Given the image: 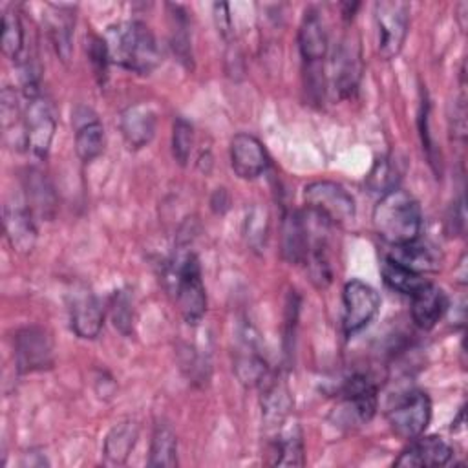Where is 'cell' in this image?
Segmentation results:
<instances>
[{
  "label": "cell",
  "mask_w": 468,
  "mask_h": 468,
  "mask_svg": "<svg viewBox=\"0 0 468 468\" xmlns=\"http://www.w3.org/2000/svg\"><path fill=\"white\" fill-rule=\"evenodd\" d=\"M375 20L378 27V53L382 58H393L404 46L410 27V5L400 0H380L375 4Z\"/></svg>",
  "instance_id": "cell-8"
},
{
  "label": "cell",
  "mask_w": 468,
  "mask_h": 468,
  "mask_svg": "<svg viewBox=\"0 0 468 468\" xmlns=\"http://www.w3.org/2000/svg\"><path fill=\"white\" fill-rule=\"evenodd\" d=\"M192 144H194L192 124L186 119L177 117L174 121V128H172V154H174V159L181 166H185L188 163V157L192 154Z\"/></svg>",
  "instance_id": "cell-32"
},
{
  "label": "cell",
  "mask_w": 468,
  "mask_h": 468,
  "mask_svg": "<svg viewBox=\"0 0 468 468\" xmlns=\"http://www.w3.org/2000/svg\"><path fill=\"white\" fill-rule=\"evenodd\" d=\"M448 311L446 292L431 282H426L411 296V318L420 329H431Z\"/></svg>",
  "instance_id": "cell-21"
},
{
  "label": "cell",
  "mask_w": 468,
  "mask_h": 468,
  "mask_svg": "<svg viewBox=\"0 0 468 468\" xmlns=\"http://www.w3.org/2000/svg\"><path fill=\"white\" fill-rule=\"evenodd\" d=\"M26 33L20 20V15L15 7L4 9L2 15V51L11 60H20L24 53Z\"/></svg>",
  "instance_id": "cell-30"
},
{
  "label": "cell",
  "mask_w": 468,
  "mask_h": 468,
  "mask_svg": "<svg viewBox=\"0 0 468 468\" xmlns=\"http://www.w3.org/2000/svg\"><path fill=\"white\" fill-rule=\"evenodd\" d=\"M298 48L303 66L324 64V58L329 49V38L324 20L320 18L316 9H307L302 18L298 29Z\"/></svg>",
  "instance_id": "cell-19"
},
{
  "label": "cell",
  "mask_w": 468,
  "mask_h": 468,
  "mask_svg": "<svg viewBox=\"0 0 468 468\" xmlns=\"http://www.w3.org/2000/svg\"><path fill=\"white\" fill-rule=\"evenodd\" d=\"M371 221L377 234L393 247L419 239L422 229V214L417 199L399 186L380 196Z\"/></svg>",
  "instance_id": "cell-2"
},
{
  "label": "cell",
  "mask_w": 468,
  "mask_h": 468,
  "mask_svg": "<svg viewBox=\"0 0 468 468\" xmlns=\"http://www.w3.org/2000/svg\"><path fill=\"white\" fill-rule=\"evenodd\" d=\"M230 166L241 179H258L269 166V155L258 137L250 133H236L230 141Z\"/></svg>",
  "instance_id": "cell-13"
},
{
  "label": "cell",
  "mask_w": 468,
  "mask_h": 468,
  "mask_svg": "<svg viewBox=\"0 0 468 468\" xmlns=\"http://www.w3.org/2000/svg\"><path fill=\"white\" fill-rule=\"evenodd\" d=\"M57 119L51 102L40 93L27 95L26 108L22 112V137L24 146L38 159H44L51 148L55 137Z\"/></svg>",
  "instance_id": "cell-5"
},
{
  "label": "cell",
  "mask_w": 468,
  "mask_h": 468,
  "mask_svg": "<svg viewBox=\"0 0 468 468\" xmlns=\"http://www.w3.org/2000/svg\"><path fill=\"white\" fill-rule=\"evenodd\" d=\"M104 42L110 62H115L132 73L148 75L161 62L155 35L141 20H124L110 26Z\"/></svg>",
  "instance_id": "cell-1"
},
{
  "label": "cell",
  "mask_w": 468,
  "mask_h": 468,
  "mask_svg": "<svg viewBox=\"0 0 468 468\" xmlns=\"http://www.w3.org/2000/svg\"><path fill=\"white\" fill-rule=\"evenodd\" d=\"M75 152L82 163H91L104 150V126L91 108L77 106L71 117Z\"/></svg>",
  "instance_id": "cell-15"
},
{
  "label": "cell",
  "mask_w": 468,
  "mask_h": 468,
  "mask_svg": "<svg viewBox=\"0 0 468 468\" xmlns=\"http://www.w3.org/2000/svg\"><path fill=\"white\" fill-rule=\"evenodd\" d=\"M4 230L13 250L26 254L35 247L37 225L26 203H7L4 207Z\"/></svg>",
  "instance_id": "cell-18"
},
{
  "label": "cell",
  "mask_w": 468,
  "mask_h": 468,
  "mask_svg": "<svg viewBox=\"0 0 468 468\" xmlns=\"http://www.w3.org/2000/svg\"><path fill=\"white\" fill-rule=\"evenodd\" d=\"M382 280L384 283L391 289V291H397L400 294H406V296H413L426 282L424 274H419L404 265H400L399 261H395L391 256H388L384 261H382Z\"/></svg>",
  "instance_id": "cell-28"
},
{
  "label": "cell",
  "mask_w": 468,
  "mask_h": 468,
  "mask_svg": "<svg viewBox=\"0 0 468 468\" xmlns=\"http://www.w3.org/2000/svg\"><path fill=\"white\" fill-rule=\"evenodd\" d=\"M155 126H157L155 112L144 102L130 104L119 115V128H121L122 139L133 150H139L152 141L155 133Z\"/></svg>",
  "instance_id": "cell-17"
},
{
  "label": "cell",
  "mask_w": 468,
  "mask_h": 468,
  "mask_svg": "<svg viewBox=\"0 0 468 468\" xmlns=\"http://www.w3.org/2000/svg\"><path fill=\"white\" fill-rule=\"evenodd\" d=\"M234 369L238 378L245 386H256L265 380L267 373V362L261 355L258 335L250 325H243L239 329L238 346L234 353Z\"/></svg>",
  "instance_id": "cell-12"
},
{
  "label": "cell",
  "mask_w": 468,
  "mask_h": 468,
  "mask_svg": "<svg viewBox=\"0 0 468 468\" xmlns=\"http://www.w3.org/2000/svg\"><path fill=\"white\" fill-rule=\"evenodd\" d=\"M453 452L446 441L437 435H419L410 441V446L393 463L399 468H428L444 466L450 463Z\"/></svg>",
  "instance_id": "cell-16"
},
{
  "label": "cell",
  "mask_w": 468,
  "mask_h": 468,
  "mask_svg": "<svg viewBox=\"0 0 468 468\" xmlns=\"http://www.w3.org/2000/svg\"><path fill=\"white\" fill-rule=\"evenodd\" d=\"M15 358L22 373L46 369L53 364V342L42 327H24L15 336Z\"/></svg>",
  "instance_id": "cell-11"
},
{
  "label": "cell",
  "mask_w": 468,
  "mask_h": 468,
  "mask_svg": "<svg viewBox=\"0 0 468 468\" xmlns=\"http://www.w3.org/2000/svg\"><path fill=\"white\" fill-rule=\"evenodd\" d=\"M88 58L93 68V73L99 80V84H104L106 73H108V64H110V55L104 38L99 37H90L88 40Z\"/></svg>",
  "instance_id": "cell-34"
},
{
  "label": "cell",
  "mask_w": 468,
  "mask_h": 468,
  "mask_svg": "<svg viewBox=\"0 0 468 468\" xmlns=\"http://www.w3.org/2000/svg\"><path fill=\"white\" fill-rule=\"evenodd\" d=\"M177 464V437L170 424L157 422L150 442L148 466L172 468Z\"/></svg>",
  "instance_id": "cell-27"
},
{
  "label": "cell",
  "mask_w": 468,
  "mask_h": 468,
  "mask_svg": "<svg viewBox=\"0 0 468 468\" xmlns=\"http://www.w3.org/2000/svg\"><path fill=\"white\" fill-rule=\"evenodd\" d=\"M329 73L333 90L338 97H349L358 86L362 73V58L358 38L353 35H346L340 38L336 48L331 53Z\"/></svg>",
  "instance_id": "cell-10"
},
{
  "label": "cell",
  "mask_w": 468,
  "mask_h": 468,
  "mask_svg": "<svg viewBox=\"0 0 468 468\" xmlns=\"http://www.w3.org/2000/svg\"><path fill=\"white\" fill-rule=\"evenodd\" d=\"M431 419V400L424 391H408L397 397L388 410V422L393 433L404 441H413L422 435Z\"/></svg>",
  "instance_id": "cell-7"
},
{
  "label": "cell",
  "mask_w": 468,
  "mask_h": 468,
  "mask_svg": "<svg viewBox=\"0 0 468 468\" xmlns=\"http://www.w3.org/2000/svg\"><path fill=\"white\" fill-rule=\"evenodd\" d=\"M377 386L366 375H353L340 389V404L335 408L336 422L360 426L371 420L377 411Z\"/></svg>",
  "instance_id": "cell-6"
},
{
  "label": "cell",
  "mask_w": 468,
  "mask_h": 468,
  "mask_svg": "<svg viewBox=\"0 0 468 468\" xmlns=\"http://www.w3.org/2000/svg\"><path fill=\"white\" fill-rule=\"evenodd\" d=\"M26 205L33 214L49 218L55 210V192L44 172L38 168H29L24 176Z\"/></svg>",
  "instance_id": "cell-25"
},
{
  "label": "cell",
  "mask_w": 468,
  "mask_h": 468,
  "mask_svg": "<svg viewBox=\"0 0 468 468\" xmlns=\"http://www.w3.org/2000/svg\"><path fill=\"white\" fill-rule=\"evenodd\" d=\"M214 16L218 24V31L223 35V38H229L232 33V22L229 15V5L227 4H214Z\"/></svg>",
  "instance_id": "cell-36"
},
{
  "label": "cell",
  "mask_w": 468,
  "mask_h": 468,
  "mask_svg": "<svg viewBox=\"0 0 468 468\" xmlns=\"http://www.w3.org/2000/svg\"><path fill=\"white\" fill-rule=\"evenodd\" d=\"M399 177H400V172L397 168V163H393L391 157L384 155L373 163V166L366 177V183L371 188V192L382 196V194L397 188Z\"/></svg>",
  "instance_id": "cell-31"
},
{
  "label": "cell",
  "mask_w": 468,
  "mask_h": 468,
  "mask_svg": "<svg viewBox=\"0 0 468 468\" xmlns=\"http://www.w3.org/2000/svg\"><path fill=\"white\" fill-rule=\"evenodd\" d=\"M265 232H267V216L260 208H252V212L247 218V238L249 243L254 247H260L265 241Z\"/></svg>",
  "instance_id": "cell-35"
},
{
  "label": "cell",
  "mask_w": 468,
  "mask_h": 468,
  "mask_svg": "<svg viewBox=\"0 0 468 468\" xmlns=\"http://www.w3.org/2000/svg\"><path fill=\"white\" fill-rule=\"evenodd\" d=\"M104 322V309L99 298L88 291L79 289L69 296V324L79 338L91 340L99 336Z\"/></svg>",
  "instance_id": "cell-14"
},
{
  "label": "cell",
  "mask_w": 468,
  "mask_h": 468,
  "mask_svg": "<svg viewBox=\"0 0 468 468\" xmlns=\"http://www.w3.org/2000/svg\"><path fill=\"white\" fill-rule=\"evenodd\" d=\"M170 282L185 322L192 325L199 324L207 311V294L201 278V265L194 252H186L176 260Z\"/></svg>",
  "instance_id": "cell-3"
},
{
  "label": "cell",
  "mask_w": 468,
  "mask_h": 468,
  "mask_svg": "<svg viewBox=\"0 0 468 468\" xmlns=\"http://www.w3.org/2000/svg\"><path fill=\"white\" fill-rule=\"evenodd\" d=\"M112 318H113V325L121 333H124V335L132 333L133 309H132V300H130L128 292L117 291L113 294V298H112Z\"/></svg>",
  "instance_id": "cell-33"
},
{
  "label": "cell",
  "mask_w": 468,
  "mask_h": 468,
  "mask_svg": "<svg viewBox=\"0 0 468 468\" xmlns=\"http://www.w3.org/2000/svg\"><path fill=\"white\" fill-rule=\"evenodd\" d=\"M269 464L303 466V437L300 426L282 428L269 446Z\"/></svg>",
  "instance_id": "cell-23"
},
{
  "label": "cell",
  "mask_w": 468,
  "mask_h": 468,
  "mask_svg": "<svg viewBox=\"0 0 468 468\" xmlns=\"http://www.w3.org/2000/svg\"><path fill=\"white\" fill-rule=\"evenodd\" d=\"M49 40L62 62L71 57V35L75 18L68 5H49V13L44 15Z\"/></svg>",
  "instance_id": "cell-24"
},
{
  "label": "cell",
  "mask_w": 468,
  "mask_h": 468,
  "mask_svg": "<svg viewBox=\"0 0 468 468\" xmlns=\"http://www.w3.org/2000/svg\"><path fill=\"white\" fill-rule=\"evenodd\" d=\"M393 254H389L395 261H399L400 265L424 274L430 271L437 269V258L431 250V247H428L426 243H419V239L406 243V245H399L393 247Z\"/></svg>",
  "instance_id": "cell-29"
},
{
  "label": "cell",
  "mask_w": 468,
  "mask_h": 468,
  "mask_svg": "<svg viewBox=\"0 0 468 468\" xmlns=\"http://www.w3.org/2000/svg\"><path fill=\"white\" fill-rule=\"evenodd\" d=\"M137 437H139V426L133 420H122L115 424L104 439L102 453L106 461L110 464H122L128 459L130 452L133 450Z\"/></svg>",
  "instance_id": "cell-26"
},
{
  "label": "cell",
  "mask_w": 468,
  "mask_h": 468,
  "mask_svg": "<svg viewBox=\"0 0 468 468\" xmlns=\"http://www.w3.org/2000/svg\"><path fill=\"white\" fill-rule=\"evenodd\" d=\"M307 212L324 219L331 227L355 219L356 207L353 196L335 181H313L303 188Z\"/></svg>",
  "instance_id": "cell-4"
},
{
  "label": "cell",
  "mask_w": 468,
  "mask_h": 468,
  "mask_svg": "<svg viewBox=\"0 0 468 468\" xmlns=\"http://www.w3.org/2000/svg\"><path fill=\"white\" fill-rule=\"evenodd\" d=\"M342 327L347 336L362 331L377 316L380 307L378 292L360 280H349L342 291Z\"/></svg>",
  "instance_id": "cell-9"
},
{
  "label": "cell",
  "mask_w": 468,
  "mask_h": 468,
  "mask_svg": "<svg viewBox=\"0 0 468 468\" xmlns=\"http://www.w3.org/2000/svg\"><path fill=\"white\" fill-rule=\"evenodd\" d=\"M307 247L309 232L305 218L294 208L285 210L282 219V256L289 263H303Z\"/></svg>",
  "instance_id": "cell-22"
},
{
  "label": "cell",
  "mask_w": 468,
  "mask_h": 468,
  "mask_svg": "<svg viewBox=\"0 0 468 468\" xmlns=\"http://www.w3.org/2000/svg\"><path fill=\"white\" fill-rule=\"evenodd\" d=\"M265 388L261 397V417L265 428L271 431H280L285 419L292 408L291 391L282 377H265ZM261 382V384H263Z\"/></svg>",
  "instance_id": "cell-20"
}]
</instances>
